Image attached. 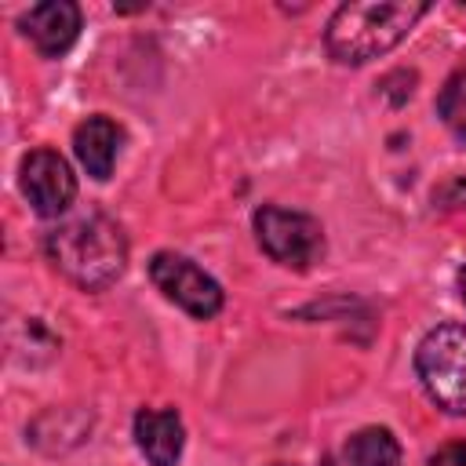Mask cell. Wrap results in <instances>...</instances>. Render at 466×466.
Returning <instances> with one entry per match:
<instances>
[{
    "mask_svg": "<svg viewBox=\"0 0 466 466\" xmlns=\"http://www.w3.org/2000/svg\"><path fill=\"white\" fill-rule=\"evenodd\" d=\"M51 266L73 280L84 291H102L113 280H120L124 266H127V240L124 229L109 218V215H84L73 218L66 226H58L55 233H47L44 240Z\"/></svg>",
    "mask_w": 466,
    "mask_h": 466,
    "instance_id": "obj_1",
    "label": "cell"
},
{
    "mask_svg": "<svg viewBox=\"0 0 466 466\" xmlns=\"http://www.w3.org/2000/svg\"><path fill=\"white\" fill-rule=\"evenodd\" d=\"M422 15H426V4H408V0L342 4L324 29V44L335 62L364 66L386 55L390 47H397Z\"/></svg>",
    "mask_w": 466,
    "mask_h": 466,
    "instance_id": "obj_2",
    "label": "cell"
},
{
    "mask_svg": "<svg viewBox=\"0 0 466 466\" xmlns=\"http://www.w3.org/2000/svg\"><path fill=\"white\" fill-rule=\"evenodd\" d=\"M415 371L437 408L462 415L466 411V324L433 328L415 350Z\"/></svg>",
    "mask_w": 466,
    "mask_h": 466,
    "instance_id": "obj_3",
    "label": "cell"
},
{
    "mask_svg": "<svg viewBox=\"0 0 466 466\" xmlns=\"http://www.w3.org/2000/svg\"><path fill=\"white\" fill-rule=\"evenodd\" d=\"M255 237L262 251L288 266V269H309L324 255V229L313 215L284 211L277 204H262L255 211Z\"/></svg>",
    "mask_w": 466,
    "mask_h": 466,
    "instance_id": "obj_4",
    "label": "cell"
},
{
    "mask_svg": "<svg viewBox=\"0 0 466 466\" xmlns=\"http://www.w3.org/2000/svg\"><path fill=\"white\" fill-rule=\"evenodd\" d=\"M149 277L153 284L186 313H193L197 320H208L222 309V288L215 277H208L197 262H189L186 255L175 251H157L149 258Z\"/></svg>",
    "mask_w": 466,
    "mask_h": 466,
    "instance_id": "obj_5",
    "label": "cell"
},
{
    "mask_svg": "<svg viewBox=\"0 0 466 466\" xmlns=\"http://www.w3.org/2000/svg\"><path fill=\"white\" fill-rule=\"evenodd\" d=\"M22 193L29 197L36 215H44V218L62 215L76 197V178H73L69 164L62 160V153H55V149L25 153V160H22Z\"/></svg>",
    "mask_w": 466,
    "mask_h": 466,
    "instance_id": "obj_6",
    "label": "cell"
},
{
    "mask_svg": "<svg viewBox=\"0 0 466 466\" xmlns=\"http://www.w3.org/2000/svg\"><path fill=\"white\" fill-rule=\"evenodd\" d=\"M22 33L44 58H58L80 36V7L73 0H44L22 15Z\"/></svg>",
    "mask_w": 466,
    "mask_h": 466,
    "instance_id": "obj_7",
    "label": "cell"
},
{
    "mask_svg": "<svg viewBox=\"0 0 466 466\" xmlns=\"http://www.w3.org/2000/svg\"><path fill=\"white\" fill-rule=\"evenodd\" d=\"M135 441L138 451L153 462V466H175L182 455V419L175 408H142L135 415Z\"/></svg>",
    "mask_w": 466,
    "mask_h": 466,
    "instance_id": "obj_8",
    "label": "cell"
},
{
    "mask_svg": "<svg viewBox=\"0 0 466 466\" xmlns=\"http://www.w3.org/2000/svg\"><path fill=\"white\" fill-rule=\"evenodd\" d=\"M120 127L109 116H87L84 124H76L73 131V149L76 160L87 167L91 178H109L113 164H116V149H120Z\"/></svg>",
    "mask_w": 466,
    "mask_h": 466,
    "instance_id": "obj_9",
    "label": "cell"
},
{
    "mask_svg": "<svg viewBox=\"0 0 466 466\" xmlns=\"http://www.w3.org/2000/svg\"><path fill=\"white\" fill-rule=\"evenodd\" d=\"M350 466H400V444L386 426H368L346 444Z\"/></svg>",
    "mask_w": 466,
    "mask_h": 466,
    "instance_id": "obj_10",
    "label": "cell"
},
{
    "mask_svg": "<svg viewBox=\"0 0 466 466\" xmlns=\"http://www.w3.org/2000/svg\"><path fill=\"white\" fill-rule=\"evenodd\" d=\"M437 113L444 116V124L451 127V135L466 142V69H459V73L448 76V84L437 95Z\"/></svg>",
    "mask_w": 466,
    "mask_h": 466,
    "instance_id": "obj_11",
    "label": "cell"
},
{
    "mask_svg": "<svg viewBox=\"0 0 466 466\" xmlns=\"http://www.w3.org/2000/svg\"><path fill=\"white\" fill-rule=\"evenodd\" d=\"M430 466H466V441H451V444H444V448L430 459Z\"/></svg>",
    "mask_w": 466,
    "mask_h": 466,
    "instance_id": "obj_12",
    "label": "cell"
},
{
    "mask_svg": "<svg viewBox=\"0 0 466 466\" xmlns=\"http://www.w3.org/2000/svg\"><path fill=\"white\" fill-rule=\"evenodd\" d=\"M459 295H462V302H466V266L459 269Z\"/></svg>",
    "mask_w": 466,
    "mask_h": 466,
    "instance_id": "obj_13",
    "label": "cell"
},
{
    "mask_svg": "<svg viewBox=\"0 0 466 466\" xmlns=\"http://www.w3.org/2000/svg\"><path fill=\"white\" fill-rule=\"evenodd\" d=\"M273 466H295V462H273Z\"/></svg>",
    "mask_w": 466,
    "mask_h": 466,
    "instance_id": "obj_14",
    "label": "cell"
}]
</instances>
